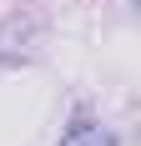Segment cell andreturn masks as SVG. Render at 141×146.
<instances>
[{
  "mask_svg": "<svg viewBox=\"0 0 141 146\" xmlns=\"http://www.w3.org/2000/svg\"><path fill=\"white\" fill-rule=\"evenodd\" d=\"M61 146H116V136L101 126V121H76L66 136H61Z\"/></svg>",
  "mask_w": 141,
  "mask_h": 146,
  "instance_id": "1",
  "label": "cell"
}]
</instances>
